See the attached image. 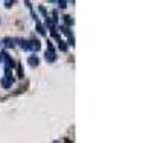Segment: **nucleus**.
Listing matches in <instances>:
<instances>
[{"label":"nucleus","instance_id":"nucleus-1","mask_svg":"<svg viewBox=\"0 0 152 143\" xmlns=\"http://www.w3.org/2000/svg\"><path fill=\"white\" fill-rule=\"evenodd\" d=\"M29 62H31V64H38V59H35V58H31V59H29Z\"/></svg>","mask_w":152,"mask_h":143}]
</instances>
